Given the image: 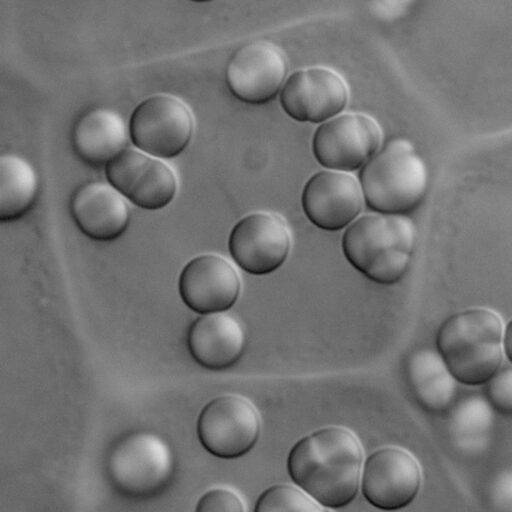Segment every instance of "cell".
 Here are the masks:
<instances>
[{
  "label": "cell",
  "instance_id": "obj_1",
  "mask_svg": "<svg viewBox=\"0 0 512 512\" xmlns=\"http://www.w3.org/2000/svg\"><path fill=\"white\" fill-rule=\"evenodd\" d=\"M363 448L349 429H318L291 448L287 472L292 482L324 508L339 509L357 496L363 469Z\"/></svg>",
  "mask_w": 512,
  "mask_h": 512
},
{
  "label": "cell",
  "instance_id": "obj_2",
  "mask_svg": "<svg viewBox=\"0 0 512 512\" xmlns=\"http://www.w3.org/2000/svg\"><path fill=\"white\" fill-rule=\"evenodd\" d=\"M504 326L487 308H469L449 316L436 336L437 352L458 383L485 385L501 368Z\"/></svg>",
  "mask_w": 512,
  "mask_h": 512
},
{
  "label": "cell",
  "instance_id": "obj_3",
  "mask_svg": "<svg viewBox=\"0 0 512 512\" xmlns=\"http://www.w3.org/2000/svg\"><path fill=\"white\" fill-rule=\"evenodd\" d=\"M416 243V227L407 215L366 214L345 230L346 260L369 280L392 285L407 273Z\"/></svg>",
  "mask_w": 512,
  "mask_h": 512
},
{
  "label": "cell",
  "instance_id": "obj_4",
  "mask_svg": "<svg viewBox=\"0 0 512 512\" xmlns=\"http://www.w3.org/2000/svg\"><path fill=\"white\" fill-rule=\"evenodd\" d=\"M429 182L425 160L405 138L387 142L359 173L366 205L382 214L407 215L417 209Z\"/></svg>",
  "mask_w": 512,
  "mask_h": 512
},
{
  "label": "cell",
  "instance_id": "obj_5",
  "mask_svg": "<svg viewBox=\"0 0 512 512\" xmlns=\"http://www.w3.org/2000/svg\"><path fill=\"white\" fill-rule=\"evenodd\" d=\"M176 460L170 444L160 435L132 431L117 439L106 457L105 470L113 489L134 500L153 498L171 484Z\"/></svg>",
  "mask_w": 512,
  "mask_h": 512
},
{
  "label": "cell",
  "instance_id": "obj_6",
  "mask_svg": "<svg viewBox=\"0 0 512 512\" xmlns=\"http://www.w3.org/2000/svg\"><path fill=\"white\" fill-rule=\"evenodd\" d=\"M261 421L256 407L240 395H221L210 400L197 419L202 447L221 459H236L256 445Z\"/></svg>",
  "mask_w": 512,
  "mask_h": 512
},
{
  "label": "cell",
  "instance_id": "obj_7",
  "mask_svg": "<svg viewBox=\"0 0 512 512\" xmlns=\"http://www.w3.org/2000/svg\"><path fill=\"white\" fill-rule=\"evenodd\" d=\"M189 108L172 95L158 94L137 105L129 120V137L135 147L155 158H172L189 144L193 134Z\"/></svg>",
  "mask_w": 512,
  "mask_h": 512
},
{
  "label": "cell",
  "instance_id": "obj_8",
  "mask_svg": "<svg viewBox=\"0 0 512 512\" xmlns=\"http://www.w3.org/2000/svg\"><path fill=\"white\" fill-rule=\"evenodd\" d=\"M381 140V128L373 118L343 113L318 126L312 152L322 167L348 173L362 168L379 151Z\"/></svg>",
  "mask_w": 512,
  "mask_h": 512
},
{
  "label": "cell",
  "instance_id": "obj_9",
  "mask_svg": "<svg viewBox=\"0 0 512 512\" xmlns=\"http://www.w3.org/2000/svg\"><path fill=\"white\" fill-rule=\"evenodd\" d=\"M422 484L416 458L399 447H383L365 460L361 493L373 507L387 512L401 510L417 497Z\"/></svg>",
  "mask_w": 512,
  "mask_h": 512
},
{
  "label": "cell",
  "instance_id": "obj_10",
  "mask_svg": "<svg viewBox=\"0 0 512 512\" xmlns=\"http://www.w3.org/2000/svg\"><path fill=\"white\" fill-rule=\"evenodd\" d=\"M228 249L242 270L256 276L267 275L287 259L291 249L290 230L278 214L253 212L233 226Z\"/></svg>",
  "mask_w": 512,
  "mask_h": 512
},
{
  "label": "cell",
  "instance_id": "obj_11",
  "mask_svg": "<svg viewBox=\"0 0 512 512\" xmlns=\"http://www.w3.org/2000/svg\"><path fill=\"white\" fill-rule=\"evenodd\" d=\"M287 72L286 57L276 45L253 41L231 55L225 80L229 91L239 101L260 105L280 94Z\"/></svg>",
  "mask_w": 512,
  "mask_h": 512
},
{
  "label": "cell",
  "instance_id": "obj_12",
  "mask_svg": "<svg viewBox=\"0 0 512 512\" xmlns=\"http://www.w3.org/2000/svg\"><path fill=\"white\" fill-rule=\"evenodd\" d=\"M349 99L344 79L326 67L294 71L279 95L285 114L303 123H324L339 115Z\"/></svg>",
  "mask_w": 512,
  "mask_h": 512
},
{
  "label": "cell",
  "instance_id": "obj_13",
  "mask_svg": "<svg viewBox=\"0 0 512 512\" xmlns=\"http://www.w3.org/2000/svg\"><path fill=\"white\" fill-rule=\"evenodd\" d=\"M105 174L113 188L142 209H162L176 194L173 170L140 150L125 149L105 166Z\"/></svg>",
  "mask_w": 512,
  "mask_h": 512
},
{
  "label": "cell",
  "instance_id": "obj_14",
  "mask_svg": "<svg viewBox=\"0 0 512 512\" xmlns=\"http://www.w3.org/2000/svg\"><path fill=\"white\" fill-rule=\"evenodd\" d=\"M363 204L359 181L346 172L318 171L307 180L301 193L305 216L325 231L348 227L360 214Z\"/></svg>",
  "mask_w": 512,
  "mask_h": 512
},
{
  "label": "cell",
  "instance_id": "obj_15",
  "mask_svg": "<svg viewBox=\"0 0 512 512\" xmlns=\"http://www.w3.org/2000/svg\"><path fill=\"white\" fill-rule=\"evenodd\" d=\"M178 290L184 304L200 315L225 312L238 300L241 279L224 257L202 254L184 266Z\"/></svg>",
  "mask_w": 512,
  "mask_h": 512
},
{
  "label": "cell",
  "instance_id": "obj_16",
  "mask_svg": "<svg viewBox=\"0 0 512 512\" xmlns=\"http://www.w3.org/2000/svg\"><path fill=\"white\" fill-rule=\"evenodd\" d=\"M70 213L79 230L96 241L120 237L130 218L124 197L110 184L99 181L87 182L75 190Z\"/></svg>",
  "mask_w": 512,
  "mask_h": 512
},
{
  "label": "cell",
  "instance_id": "obj_17",
  "mask_svg": "<svg viewBox=\"0 0 512 512\" xmlns=\"http://www.w3.org/2000/svg\"><path fill=\"white\" fill-rule=\"evenodd\" d=\"M187 347L200 366L220 371L235 365L245 349V332L232 315L219 312L200 315L190 325Z\"/></svg>",
  "mask_w": 512,
  "mask_h": 512
},
{
  "label": "cell",
  "instance_id": "obj_18",
  "mask_svg": "<svg viewBox=\"0 0 512 512\" xmlns=\"http://www.w3.org/2000/svg\"><path fill=\"white\" fill-rule=\"evenodd\" d=\"M129 138L123 118L116 111L103 107L82 114L71 133L75 153L92 166H106L127 149Z\"/></svg>",
  "mask_w": 512,
  "mask_h": 512
},
{
  "label": "cell",
  "instance_id": "obj_19",
  "mask_svg": "<svg viewBox=\"0 0 512 512\" xmlns=\"http://www.w3.org/2000/svg\"><path fill=\"white\" fill-rule=\"evenodd\" d=\"M406 376L415 400L427 412L444 413L454 404L458 382L437 351H414L407 360Z\"/></svg>",
  "mask_w": 512,
  "mask_h": 512
},
{
  "label": "cell",
  "instance_id": "obj_20",
  "mask_svg": "<svg viewBox=\"0 0 512 512\" xmlns=\"http://www.w3.org/2000/svg\"><path fill=\"white\" fill-rule=\"evenodd\" d=\"M38 176L24 158L7 153L0 157V220L10 222L24 216L38 196Z\"/></svg>",
  "mask_w": 512,
  "mask_h": 512
},
{
  "label": "cell",
  "instance_id": "obj_21",
  "mask_svg": "<svg viewBox=\"0 0 512 512\" xmlns=\"http://www.w3.org/2000/svg\"><path fill=\"white\" fill-rule=\"evenodd\" d=\"M494 424L493 408L479 396H468L458 402L448 418V431L461 449L481 450L489 439Z\"/></svg>",
  "mask_w": 512,
  "mask_h": 512
},
{
  "label": "cell",
  "instance_id": "obj_22",
  "mask_svg": "<svg viewBox=\"0 0 512 512\" xmlns=\"http://www.w3.org/2000/svg\"><path fill=\"white\" fill-rule=\"evenodd\" d=\"M253 512H329L298 487L275 484L258 497Z\"/></svg>",
  "mask_w": 512,
  "mask_h": 512
},
{
  "label": "cell",
  "instance_id": "obj_23",
  "mask_svg": "<svg viewBox=\"0 0 512 512\" xmlns=\"http://www.w3.org/2000/svg\"><path fill=\"white\" fill-rule=\"evenodd\" d=\"M486 396L493 409L512 415V365L501 367L489 380Z\"/></svg>",
  "mask_w": 512,
  "mask_h": 512
},
{
  "label": "cell",
  "instance_id": "obj_24",
  "mask_svg": "<svg viewBox=\"0 0 512 512\" xmlns=\"http://www.w3.org/2000/svg\"><path fill=\"white\" fill-rule=\"evenodd\" d=\"M195 512H245L242 499L227 488H212L197 501Z\"/></svg>",
  "mask_w": 512,
  "mask_h": 512
},
{
  "label": "cell",
  "instance_id": "obj_25",
  "mask_svg": "<svg viewBox=\"0 0 512 512\" xmlns=\"http://www.w3.org/2000/svg\"><path fill=\"white\" fill-rule=\"evenodd\" d=\"M493 497L501 508L512 511V487L506 474L496 481Z\"/></svg>",
  "mask_w": 512,
  "mask_h": 512
},
{
  "label": "cell",
  "instance_id": "obj_26",
  "mask_svg": "<svg viewBox=\"0 0 512 512\" xmlns=\"http://www.w3.org/2000/svg\"><path fill=\"white\" fill-rule=\"evenodd\" d=\"M503 351L512 364V319L506 324L503 333Z\"/></svg>",
  "mask_w": 512,
  "mask_h": 512
}]
</instances>
